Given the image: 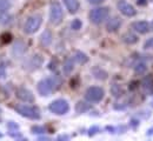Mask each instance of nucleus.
<instances>
[{
	"instance_id": "f257e3e1",
	"label": "nucleus",
	"mask_w": 153,
	"mask_h": 141,
	"mask_svg": "<svg viewBox=\"0 0 153 141\" xmlns=\"http://www.w3.org/2000/svg\"><path fill=\"white\" fill-rule=\"evenodd\" d=\"M60 80L56 76H51V78H46V79H42L38 82V92L39 94H41L42 97H47L50 95L53 91L57 89V87L60 85Z\"/></svg>"
},
{
	"instance_id": "f03ea898",
	"label": "nucleus",
	"mask_w": 153,
	"mask_h": 141,
	"mask_svg": "<svg viewBox=\"0 0 153 141\" xmlns=\"http://www.w3.org/2000/svg\"><path fill=\"white\" fill-rule=\"evenodd\" d=\"M14 109L18 114H20L21 116H25L31 120H39L40 119V113L35 107L27 105H17L14 106Z\"/></svg>"
},
{
	"instance_id": "7ed1b4c3",
	"label": "nucleus",
	"mask_w": 153,
	"mask_h": 141,
	"mask_svg": "<svg viewBox=\"0 0 153 141\" xmlns=\"http://www.w3.org/2000/svg\"><path fill=\"white\" fill-rule=\"evenodd\" d=\"M41 23H42L41 15H39V14L31 15V17L27 18V20H26V23L24 25V32L26 34H33V33H35L39 30Z\"/></svg>"
},
{
	"instance_id": "20e7f679",
	"label": "nucleus",
	"mask_w": 153,
	"mask_h": 141,
	"mask_svg": "<svg viewBox=\"0 0 153 141\" xmlns=\"http://www.w3.org/2000/svg\"><path fill=\"white\" fill-rule=\"evenodd\" d=\"M105 95V92L101 87L99 86H92V87H89L85 92V99L89 101V102H92V104H97V102H100L102 100Z\"/></svg>"
},
{
	"instance_id": "39448f33",
	"label": "nucleus",
	"mask_w": 153,
	"mask_h": 141,
	"mask_svg": "<svg viewBox=\"0 0 153 141\" xmlns=\"http://www.w3.org/2000/svg\"><path fill=\"white\" fill-rule=\"evenodd\" d=\"M64 18V12L61 8V5L58 1H52L50 6V21L53 25H59L62 21Z\"/></svg>"
},
{
	"instance_id": "423d86ee",
	"label": "nucleus",
	"mask_w": 153,
	"mask_h": 141,
	"mask_svg": "<svg viewBox=\"0 0 153 141\" xmlns=\"http://www.w3.org/2000/svg\"><path fill=\"white\" fill-rule=\"evenodd\" d=\"M108 14H110V9L107 7H98L90 12V20L93 24L99 25L108 18Z\"/></svg>"
},
{
	"instance_id": "0eeeda50",
	"label": "nucleus",
	"mask_w": 153,
	"mask_h": 141,
	"mask_svg": "<svg viewBox=\"0 0 153 141\" xmlns=\"http://www.w3.org/2000/svg\"><path fill=\"white\" fill-rule=\"evenodd\" d=\"M48 109L57 115H64L70 110V105L64 99H57V100H54L53 102L50 104Z\"/></svg>"
},
{
	"instance_id": "6e6552de",
	"label": "nucleus",
	"mask_w": 153,
	"mask_h": 141,
	"mask_svg": "<svg viewBox=\"0 0 153 141\" xmlns=\"http://www.w3.org/2000/svg\"><path fill=\"white\" fill-rule=\"evenodd\" d=\"M117 7H118V9L120 11V13L124 14L125 17H134V15L137 14L135 8H134L130 2H127L126 0H118Z\"/></svg>"
},
{
	"instance_id": "1a4fd4ad",
	"label": "nucleus",
	"mask_w": 153,
	"mask_h": 141,
	"mask_svg": "<svg viewBox=\"0 0 153 141\" xmlns=\"http://www.w3.org/2000/svg\"><path fill=\"white\" fill-rule=\"evenodd\" d=\"M15 95L18 99H20L24 102H33L34 101V97L33 93L31 92L30 89L25 88V87H19L15 92Z\"/></svg>"
},
{
	"instance_id": "9d476101",
	"label": "nucleus",
	"mask_w": 153,
	"mask_h": 141,
	"mask_svg": "<svg viewBox=\"0 0 153 141\" xmlns=\"http://www.w3.org/2000/svg\"><path fill=\"white\" fill-rule=\"evenodd\" d=\"M131 27H132L133 31H135V32L139 33V34H145V33H147V32L150 31V25H149V23H147V21H144V20L132 23Z\"/></svg>"
},
{
	"instance_id": "9b49d317",
	"label": "nucleus",
	"mask_w": 153,
	"mask_h": 141,
	"mask_svg": "<svg viewBox=\"0 0 153 141\" xmlns=\"http://www.w3.org/2000/svg\"><path fill=\"white\" fill-rule=\"evenodd\" d=\"M122 26V19L118 17H113L111 18L107 24H106V30L108 32H116L117 30H119V27Z\"/></svg>"
},
{
	"instance_id": "f8f14e48",
	"label": "nucleus",
	"mask_w": 153,
	"mask_h": 141,
	"mask_svg": "<svg viewBox=\"0 0 153 141\" xmlns=\"http://www.w3.org/2000/svg\"><path fill=\"white\" fill-rule=\"evenodd\" d=\"M66 8L71 12V13H75L79 9V1L78 0H62Z\"/></svg>"
},
{
	"instance_id": "ddd939ff",
	"label": "nucleus",
	"mask_w": 153,
	"mask_h": 141,
	"mask_svg": "<svg viewBox=\"0 0 153 141\" xmlns=\"http://www.w3.org/2000/svg\"><path fill=\"white\" fill-rule=\"evenodd\" d=\"M41 64H42V58H41L40 55H34V57H32L30 59V61H29V66L31 67V70H37V68H39V67L41 66Z\"/></svg>"
},
{
	"instance_id": "4468645a",
	"label": "nucleus",
	"mask_w": 153,
	"mask_h": 141,
	"mask_svg": "<svg viewBox=\"0 0 153 141\" xmlns=\"http://www.w3.org/2000/svg\"><path fill=\"white\" fill-rule=\"evenodd\" d=\"M51 42H52V33L47 30V31H45V32L41 34V36H40V44H41L42 46L47 47V46L51 45Z\"/></svg>"
},
{
	"instance_id": "2eb2a0df",
	"label": "nucleus",
	"mask_w": 153,
	"mask_h": 141,
	"mask_svg": "<svg viewBox=\"0 0 153 141\" xmlns=\"http://www.w3.org/2000/svg\"><path fill=\"white\" fill-rule=\"evenodd\" d=\"M122 41L125 44H127V45H133V44H135L138 41V36L134 33H132V32H126L125 34L122 35Z\"/></svg>"
},
{
	"instance_id": "dca6fc26",
	"label": "nucleus",
	"mask_w": 153,
	"mask_h": 141,
	"mask_svg": "<svg viewBox=\"0 0 153 141\" xmlns=\"http://www.w3.org/2000/svg\"><path fill=\"white\" fill-rule=\"evenodd\" d=\"M92 74L94 75L95 79H99V80H106L107 79V72L104 70L100 67H94L92 68Z\"/></svg>"
},
{
	"instance_id": "f3484780",
	"label": "nucleus",
	"mask_w": 153,
	"mask_h": 141,
	"mask_svg": "<svg viewBox=\"0 0 153 141\" xmlns=\"http://www.w3.org/2000/svg\"><path fill=\"white\" fill-rule=\"evenodd\" d=\"M73 68H74V59H73V58H68V59L64 63V67H62L64 73H65L66 75H68V74H71V72L73 70Z\"/></svg>"
},
{
	"instance_id": "a211bd4d",
	"label": "nucleus",
	"mask_w": 153,
	"mask_h": 141,
	"mask_svg": "<svg viewBox=\"0 0 153 141\" xmlns=\"http://www.w3.org/2000/svg\"><path fill=\"white\" fill-rule=\"evenodd\" d=\"M25 51H26L25 44L21 42V41H18V42L14 44V47H13V51H12V52H13V54H15V55H21Z\"/></svg>"
},
{
	"instance_id": "6ab92c4d",
	"label": "nucleus",
	"mask_w": 153,
	"mask_h": 141,
	"mask_svg": "<svg viewBox=\"0 0 153 141\" xmlns=\"http://www.w3.org/2000/svg\"><path fill=\"white\" fill-rule=\"evenodd\" d=\"M143 87L145 89L146 93L149 94H153V79L152 78H146L143 81Z\"/></svg>"
},
{
	"instance_id": "aec40b11",
	"label": "nucleus",
	"mask_w": 153,
	"mask_h": 141,
	"mask_svg": "<svg viewBox=\"0 0 153 141\" xmlns=\"http://www.w3.org/2000/svg\"><path fill=\"white\" fill-rule=\"evenodd\" d=\"M73 59H74V60L78 63V64H80V65H83V64H86V63L89 61V58H87V55H86L85 53H83V52H75V54H74Z\"/></svg>"
},
{
	"instance_id": "412c9836",
	"label": "nucleus",
	"mask_w": 153,
	"mask_h": 141,
	"mask_svg": "<svg viewBox=\"0 0 153 141\" xmlns=\"http://www.w3.org/2000/svg\"><path fill=\"white\" fill-rule=\"evenodd\" d=\"M91 108V105H89L87 102H85V101H79L77 106H75V110L78 112V113H85V112H87L89 109Z\"/></svg>"
},
{
	"instance_id": "4be33fe9",
	"label": "nucleus",
	"mask_w": 153,
	"mask_h": 141,
	"mask_svg": "<svg viewBox=\"0 0 153 141\" xmlns=\"http://www.w3.org/2000/svg\"><path fill=\"white\" fill-rule=\"evenodd\" d=\"M146 70H147V67H146V64H145V63L139 61L138 64H135V66H134V72H135L137 74H144Z\"/></svg>"
},
{
	"instance_id": "5701e85b",
	"label": "nucleus",
	"mask_w": 153,
	"mask_h": 141,
	"mask_svg": "<svg viewBox=\"0 0 153 141\" xmlns=\"http://www.w3.org/2000/svg\"><path fill=\"white\" fill-rule=\"evenodd\" d=\"M111 92H112V94H113L114 97H117V98H119V97L122 95V89L120 88V86H118V85H113L112 88H111Z\"/></svg>"
},
{
	"instance_id": "b1692460",
	"label": "nucleus",
	"mask_w": 153,
	"mask_h": 141,
	"mask_svg": "<svg viewBox=\"0 0 153 141\" xmlns=\"http://www.w3.org/2000/svg\"><path fill=\"white\" fill-rule=\"evenodd\" d=\"M81 26H83V24H81V21H80L79 19H74V20L72 21V24H71V27H72V30H74V31L80 30Z\"/></svg>"
},
{
	"instance_id": "393cba45",
	"label": "nucleus",
	"mask_w": 153,
	"mask_h": 141,
	"mask_svg": "<svg viewBox=\"0 0 153 141\" xmlns=\"http://www.w3.org/2000/svg\"><path fill=\"white\" fill-rule=\"evenodd\" d=\"M11 7V2L8 0H0V11H6Z\"/></svg>"
},
{
	"instance_id": "a878e982",
	"label": "nucleus",
	"mask_w": 153,
	"mask_h": 141,
	"mask_svg": "<svg viewBox=\"0 0 153 141\" xmlns=\"http://www.w3.org/2000/svg\"><path fill=\"white\" fill-rule=\"evenodd\" d=\"M144 48H145V49H153V38H151V39H149V40L145 41Z\"/></svg>"
},
{
	"instance_id": "bb28decb",
	"label": "nucleus",
	"mask_w": 153,
	"mask_h": 141,
	"mask_svg": "<svg viewBox=\"0 0 153 141\" xmlns=\"http://www.w3.org/2000/svg\"><path fill=\"white\" fill-rule=\"evenodd\" d=\"M32 132H34V133H37V134H42V133H45V128L35 126V127H32Z\"/></svg>"
},
{
	"instance_id": "cd10ccee",
	"label": "nucleus",
	"mask_w": 153,
	"mask_h": 141,
	"mask_svg": "<svg viewBox=\"0 0 153 141\" xmlns=\"http://www.w3.org/2000/svg\"><path fill=\"white\" fill-rule=\"evenodd\" d=\"M90 4L92 5H99V4H101V2H104L105 0H87Z\"/></svg>"
},
{
	"instance_id": "c85d7f7f",
	"label": "nucleus",
	"mask_w": 153,
	"mask_h": 141,
	"mask_svg": "<svg viewBox=\"0 0 153 141\" xmlns=\"http://www.w3.org/2000/svg\"><path fill=\"white\" fill-rule=\"evenodd\" d=\"M98 131H99V128H98V127H93V128H91V129H90V135L95 134L94 132H98Z\"/></svg>"
},
{
	"instance_id": "c756f323",
	"label": "nucleus",
	"mask_w": 153,
	"mask_h": 141,
	"mask_svg": "<svg viewBox=\"0 0 153 141\" xmlns=\"http://www.w3.org/2000/svg\"><path fill=\"white\" fill-rule=\"evenodd\" d=\"M150 30H151V31H153V21L151 23V25H150Z\"/></svg>"
}]
</instances>
